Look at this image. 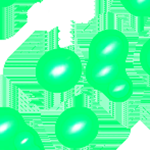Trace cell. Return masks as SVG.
<instances>
[{"instance_id":"1","label":"cell","mask_w":150,"mask_h":150,"mask_svg":"<svg viewBox=\"0 0 150 150\" xmlns=\"http://www.w3.org/2000/svg\"><path fill=\"white\" fill-rule=\"evenodd\" d=\"M82 60L77 53L65 47L45 51L35 67L37 83L46 92L60 94L69 92L81 81Z\"/></svg>"},{"instance_id":"2","label":"cell","mask_w":150,"mask_h":150,"mask_svg":"<svg viewBox=\"0 0 150 150\" xmlns=\"http://www.w3.org/2000/svg\"><path fill=\"white\" fill-rule=\"evenodd\" d=\"M100 122L92 109L71 106L57 117L54 133L57 141L69 149H83L95 141L99 134Z\"/></svg>"},{"instance_id":"3","label":"cell","mask_w":150,"mask_h":150,"mask_svg":"<svg viewBox=\"0 0 150 150\" xmlns=\"http://www.w3.org/2000/svg\"><path fill=\"white\" fill-rule=\"evenodd\" d=\"M130 52L128 37L119 30L100 31L91 40L88 59L127 61Z\"/></svg>"},{"instance_id":"4","label":"cell","mask_w":150,"mask_h":150,"mask_svg":"<svg viewBox=\"0 0 150 150\" xmlns=\"http://www.w3.org/2000/svg\"><path fill=\"white\" fill-rule=\"evenodd\" d=\"M125 73H127V61L124 60L88 59L85 67L88 85L99 92Z\"/></svg>"},{"instance_id":"5","label":"cell","mask_w":150,"mask_h":150,"mask_svg":"<svg viewBox=\"0 0 150 150\" xmlns=\"http://www.w3.org/2000/svg\"><path fill=\"white\" fill-rule=\"evenodd\" d=\"M24 115L18 109L0 106V150H7L21 129L26 125Z\"/></svg>"},{"instance_id":"6","label":"cell","mask_w":150,"mask_h":150,"mask_svg":"<svg viewBox=\"0 0 150 150\" xmlns=\"http://www.w3.org/2000/svg\"><path fill=\"white\" fill-rule=\"evenodd\" d=\"M133 90H134L133 82L127 71L117 80L108 84L101 93L111 102L122 103L126 102L131 98Z\"/></svg>"},{"instance_id":"7","label":"cell","mask_w":150,"mask_h":150,"mask_svg":"<svg viewBox=\"0 0 150 150\" xmlns=\"http://www.w3.org/2000/svg\"><path fill=\"white\" fill-rule=\"evenodd\" d=\"M41 141L42 139L37 131L30 125L26 124L21 129L14 141L7 150H25L34 146Z\"/></svg>"},{"instance_id":"8","label":"cell","mask_w":150,"mask_h":150,"mask_svg":"<svg viewBox=\"0 0 150 150\" xmlns=\"http://www.w3.org/2000/svg\"><path fill=\"white\" fill-rule=\"evenodd\" d=\"M125 9L137 18H149L150 0H130Z\"/></svg>"},{"instance_id":"9","label":"cell","mask_w":150,"mask_h":150,"mask_svg":"<svg viewBox=\"0 0 150 150\" xmlns=\"http://www.w3.org/2000/svg\"><path fill=\"white\" fill-rule=\"evenodd\" d=\"M140 64L142 69L150 76V38L143 44L140 51Z\"/></svg>"},{"instance_id":"10","label":"cell","mask_w":150,"mask_h":150,"mask_svg":"<svg viewBox=\"0 0 150 150\" xmlns=\"http://www.w3.org/2000/svg\"><path fill=\"white\" fill-rule=\"evenodd\" d=\"M18 0H0V8H6L13 5Z\"/></svg>"},{"instance_id":"11","label":"cell","mask_w":150,"mask_h":150,"mask_svg":"<svg viewBox=\"0 0 150 150\" xmlns=\"http://www.w3.org/2000/svg\"><path fill=\"white\" fill-rule=\"evenodd\" d=\"M25 150H45V146H44L43 141H41V142L35 144L34 146H32L28 149H25Z\"/></svg>"},{"instance_id":"12","label":"cell","mask_w":150,"mask_h":150,"mask_svg":"<svg viewBox=\"0 0 150 150\" xmlns=\"http://www.w3.org/2000/svg\"><path fill=\"white\" fill-rule=\"evenodd\" d=\"M120 3L122 4V6H124V7H126L127 5H128V3H129V1H130V0H120Z\"/></svg>"},{"instance_id":"13","label":"cell","mask_w":150,"mask_h":150,"mask_svg":"<svg viewBox=\"0 0 150 150\" xmlns=\"http://www.w3.org/2000/svg\"><path fill=\"white\" fill-rule=\"evenodd\" d=\"M149 18H150V16H149Z\"/></svg>"}]
</instances>
